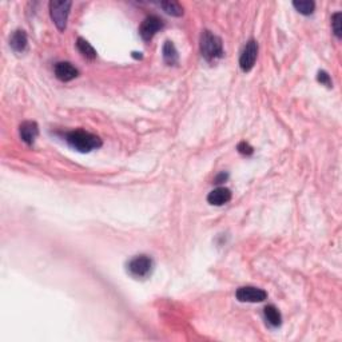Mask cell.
Masks as SVG:
<instances>
[{
    "label": "cell",
    "instance_id": "cell-21",
    "mask_svg": "<svg viewBox=\"0 0 342 342\" xmlns=\"http://www.w3.org/2000/svg\"><path fill=\"white\" fill-rule=\"evenodd\" d=\"M132 56L135 59H142V55H140V52H132Z\"/></svg>",
    "mask_w": 342,
    "mask_h": 342
},
{
    "label": "cell",
    "instance_id": "cell-16",
    "mask_svg": "<svg viewBox=\"0 0 342 342\" xmlns=\"http://www.w3.org/2000/svg\"><path fill=\"white\" fill-rule=\"evenodd\" d=\"M293 6L299 14L302 15H312L315 8V3L312 0H299V2H293Z\"/></svg>",
    "mask_w": 342,
    "mask_h": 342
},
{
    "label": "cell",
    "instance_id": "cell-10",
    "mask_svg": "<svg viewBox=\"0 0 342 342\" xmlns=\"http://www.w3.org/2000/svg\"><path fill=\"white\" fill-rule=\"evenodd\" d=\"M231 200V191L227 187H218L207 195V202L214 206H224Z\"/></svg>",
    "mask_w": 342,
    "mask_h": 342
},
{
    "label": "cell",
    "instance_id": "cell-6",
    "mask_svg": "<svg viewBox=\"0 0 342 342\" xmlns=\"http://www.w3.org/2000/svg\"><path fill=\"white\" fill-rule=\"evenodd\" d=\"M163 28V21L160 17L155 16V15H150L142 22L140 27H139V34L142 36L143 41L149 42L154 37V35L159 30Z\"/></svg>",
    "mask_w": 342,
    "mask_h": 342
},
{
    "label": "cell",
    "instance_id": "cell-15",
    "mask_svg": "<svg viewBox=\"0 0 342 342\" xmlns=\"http://www.w3.org/2000/svg\"><path fill=\"white\" fill-rule=\"evenodd\" d=\"M159 7L162 8L166 14L171 15V16H182L183 15V7L178 2L174 0H169V2H160Z\"/></svg>",
    "mask_w": 342,
    "mask_h": 342
},
{
    "label": "cell",
    "instance_id": "cell-18",
    "mask_svg": "<svg viewBox=\"0 0 342 342\" xmlns=\"http://www.w3.org/2000/svg\"><path fill=\"white\" fill-rule=\"evenodd\" d=\"M317 81H318L321 85H325L326 87H332V79H330V75L326 71H318Z\"/></svg>",
    "mask_w": 342,
    "mask_h": 342
},
{
    "label": "cell",
    "instance_id": "cell-8",
    "mask_svg": "<svg viewBox=\"0 0 342 342\" xmlns=\"http://www.w3.org/2000/svg\"><path fill=\"white\" fill-rule=\"evenodd\" d=\"M55 76L62 82H70L72 79L78 78L79 71L78 68H75L71 63L68 62H59L55 65Z\"/></svg>",
    "mask_w": 342,
    "mask_h": 342
},
{
    "label": "cell",
    "instance_id": "cell-17",
    "mask_svg": "<svg viewBox=\"0 0 342 342\" xmlns=\"http://www.w3.org/2000/svg\"><path fill=\"white\" fill-rule=\"evenodd\" d=\"M341 12H335L334 15L332 16V28H333V32H334V35L338 39H341L342 36V28H341Z\"/></svg>",
    "mask_w": 342,
    "mask_h": 342
},
{
    "label": "cell",
    "instance_id": "cell-5",
    "mask_svg": "<svg viewBox=\"0 0 342 342\" xmlns=\"http://www.w3.org/2000/svg\"><path fill=\"white\" fill-rule=\"evenodd\" d=\"M258 56V43L255 41H249L245 46L244 51L240 54L239 58V66L242 68V71L248 72L251 68L254 67L255 61Z\"/></svg>",
    "mask_w": 342,
    "mask_h": 342
},
{
    "label": "cell",
    "instance_id": "cell-2",
    "mask_svg": "<svg viewBox=\"0 0 342 342\" xmlns=\"http://www.w3.org/2000/svg\"><path fill=\"white\" fill-rule=\"evenodd\" d=\"M200 54L207 62H215L224 56V46L220 37L211 31L205 30L200 35Z\"/></svg>",
    "mask_w": 342,
    "mask_h": 342
},
{
    "label": "cell",
    "instance_id": "cell-4",
    "mask_svg": "<svg viewBox=\"0 0 342 342\" xmlns=\"http://www.w3.org/2000/svg\"><path fill=\"white\" fill-rule=\"evenodd\" d=\"M71 2H50V14L51 19L58 27L59 31H65L67 27V19L70 15V8H71Z\"/></svg>",
    "mask_w": 342,
    "mask_h": 342
},
{
    "label": "cell",
    "instance_id": "cell-7",
    "mask_svg": "<svg viewBox=\"0 0 342 342\" xmlns=\"http://www.w3.org/2000/svg\"><path fill=\"white\" fill-rule=\"evenodd\" d=\"M235 297L239 302H262L268 298V293L262 289L254 288V286H244L239 288L235 293Z\"/></svg>",
    "mask_w": 342,
    "mask_h": 342
},
{
    "label": "cell",
    "instance_id": "cell-1",
    "mask_svg": "<svg viewBox=\"0 0 342 342\" xmlns=\"http://www.w3.org/2000/svg\"><path fill=\"white\" fill-rule=\"evenodd\" d=\"M66 142L71 146L72 149L81 151V153H90L92 150L99 149L102 146V140L98 135H94L85 130H75V131L67 132Z\"/></svg>",
    "mask_w": 342,
    "mask_h": 342
},
{
    "label": "cell",
    "instance_id": "cell-14",
    "mask_svg": "<svg viewBox=\"0 0 342 342\" xmlns=\"http://www.w3.org/2000/svg\"><path fill=\"white\" fill-rule=\"evenodd\" d=\"M76 47H78L79 52H81L86 59L94 61V59L96 58V51H95V48L92 47L91 44L88 43L86 39H83V37H78V41H76Z\"/></svg>",
    "mask_w": 342,
    "mask_h": 342
},
{
    "label": "cell",
    "instance_id": "cell-12",
    "mask_svg": "<svg viewBox=\"0 0 342 342\" xmlns=\"http://www.w3.org/2000/svg\"><path fill=\"white\" fill-rule=\"evenodd\" d=\"M162 54H163V61L166 62L169 66H174L178 63L179 61V56H178V51H176L175 46L173 44V42H165L162 48Z\"/></svg>",
    "mask_w": 342,
    "mask_h": 342
},
{
    "label": "cell",
    "instance_id": "cell-13",
    "mask_svg": "<svg viewBox=\"0 0 342 342\" xmlns=\"http://www.w3.org/2000/svg\"><path fill=\"white\" fill-rule=\"evenodd\" d=\"M265 318L269 322V325L273 328H278L282 324V315L274 305H268L264 309Z\"/></svg>",
    "mask_w": 342,
    "mask_h": 342
},
{
    "label": "cell",
    "instance_id": "cell-3",
    "mask_svg": "<svg viewBox=\"0 0 342 342\" xmlns=\"http://www.w3.org/2000/svg\"><path fill=\"white\" fill-rule=\"evenodd\" d=\"M154 270L153 258L149 255H136L127 264V271L134 278H147Z\"/></svg>",
    "mask_w": 342,
    "mask_h": 342
},
{
    "label": "cell",
    "instance_id": "cell-20",
    "mask_svg": "<svg viewBox=\"0 0 342 342\" xmlns=\"http://www.w3.org/2000/svg\"><path fill=\"white\" fill-rule=\"evenodd\" d=\"M227 178H229V175H227V174H225V173H220L219 175H218V176H215V179H214V183H218V185H219V183L225 182V180H226Z\"/></svg>",
    "mask_w": 342,
    "mask_h": 342
},
{
    "label": "cell",
    "instance_id": "cell-9",
    "mask_svg": "<svg viewBox=\"0 0 342 342\" xmlns=\"http://www.w3.org/2000/svg\"><path fill=\"white\" fill-rule=\"evenodd\" d=\"M19 132H21V138L23 139L24 143H27L28 146H32L35 142V139L39 135V127H37L36 122L32 120H26L19 127Z\"/></svg>",
    "mask_w": 342,
    "mask_h": 342
},
{
    "label": "cell",
    "instance_id": "cell-11",
    "mask_svg": "<svg viewBox=\"0 0 342 342\" xmlns=\"http://www.w3.org/2000/svg\"><path fill=\"white\" fill-rule=\"evenodd\" d=\"M27 34L23 30H16L11 35L10 46L15 52H24L27 48Z\"/></svg>",
    "mask_w": 342,
    "mask_h": 342
},
{
    "label": "cell",
    "instance_id": "cell-19",
    "mask_svg": "<svg viewBox=\"0 0 342 342\" xmlns=\"http://www.w3.org/2000/svg\"><path fill=\"white\" fill-rule=\"evenodd\" d=\"M237 150L240 154H244V155H251V154L254 153V149L246 142H240L239 145H238Z\"/></svg>",
    "mask_w": 342,
    "mask_h": 342
}]
</instances>
